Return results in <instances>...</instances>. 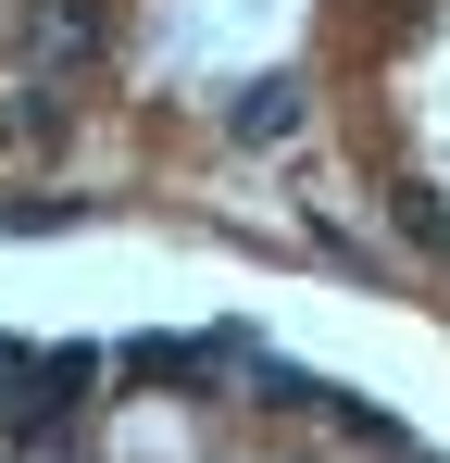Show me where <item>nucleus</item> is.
I'll list each match as a JSON object with an SVG mask.
<instances>
[{"label":"nucleus","instance_id":"obj_1","mask_svg":"<svg viewBox=\"0 0 450 463\" xmlns=\"http://www.w3.org/2000/svg\"><path fill=\"white\" fill-rule=\"evenodd\" d=\"M38 63H100V0H38Z\"/></svg>","mask_w":450,"mask_h":463},{"label":"nucleus","instance_id":"obj_2","mask_svg":"<svg viewBox=\"0 0 450 463\" xmlns=\"http://www.w3.org/2000/svg\"><path fill=\"white\" fill-rule=\"evenodd\" d=\"M300 126V76H250L238 88V138H288Z\"/></svg>","mask_w":450,"mask_h":463},{"label":"nucleus","instance_id":"obj_3","mask_svg":"<svg viewBox=\"0 0 450 463\" xmlns=\"http://www.w3.org/2000/svg\"><path fill=\"white\" fill-rule=\"evenodd\" d=\"M400 238H426V250H450V213H438V188H400Z\"/></svg>","mask_w":450,"mask_h":463}]
</instances>
